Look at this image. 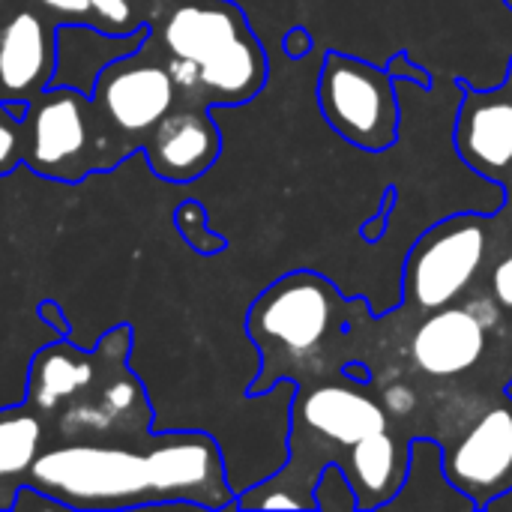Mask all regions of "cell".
<instances>
[{
  "mask_svg": "<svg viewBox=\"0 0 512 512\" xmlns=\"http://www.w3.org/2000/svg\"><path fill=\"white\" fill-rule=\"evenodd\" d=\"M21 105L0 102V177L21 165Z\"/></svg>",
  "mask_w": 512,
  "mask_h": 512,
  "instance_id": "ffe728a7",
  "label": "cell"
},
{
  "mask_svg": "<svg viewBox=\"0 0 512 512\" xmlns=\"http://www.w3.org/2000/svg\"><path fill=\"white\" fill-rule=\"evenodd\" d=\"M468 309L477 315V321H480L483 327H495V324H498V306H495L492 300H474Z\"/></svg>",
  "mask_w": 512,
  "mask_h": 512,
  "instance_id": "d4e9b609",
  "label": "cell"
},
{
  "mask_svg": "<svg viewBox=\"0 0 512 512\" xmlns=\"http://www.w3.org/2000/svg\"><path fill=\"white\" fill-rule=\"evenodd\" d=\"M450 486L486 510L512 489V402L486 411L444 456Z\"/></svg>",
  "mask_w": 512,
  "mask_h": 512,
  "instance_id": "30bf717a",
  "label": "cell"
},
{
  "mask_svg": "<svg viewBox=\"0 0 512 512\" xmlns=\"http://www.w3.org/2000/svg\"><path fill=\"white\" fill-rule=\"evenodd\" d=\"M174 102L177 84L171 69L147 36L138 48L105 63L90 87L96 174H108L141 153Z\"/></svg>",
  "mask_w": 512,
  "mask_h": 512,
  "instance_id": "277c9868",
  "label": "cell"
},
{
  "mask_svg": "<svg viewBox=\"0 0 512 512\" xmlns=\"http://www.w3.org/2000/svg\"><path fill=\"white\" fill-rule=\"evenodd\" d=\"M492 288H495V300L501 306L512 309V246L510 252L498 261L495 273H492Z\"/></svg>",
  "mask_w": 512,
  "mask_h": 512,
  "instance_id": "603a6c76",
  "label": "cell"
},
{
  "mask_svg": "<svg viewBox=\"0 0 512 512\" xmlns=\"http://www.w3.org/2000/svg\"><path fill=\"white\" fill-rule=\"evenodd\" d=\"M141 153L153 177L165 183H195L216 165L222 153V135L213 120V108L177 93L174 108L150 132Z\"/></svg>",
  "mask_w": 512,
  "mask_h": 512,
  "instance_id": "8fae6325",
  "label": "cell"
},
{
  "mask_svg": "<svg viewBox=\"0 0 512 512\" xmlns=\"http://www.w3.org/2000/svg\"><path fill=\"white\" fill-rule=\"evenodd\" d=\"M36 315H39L42 324H48L57 336H72V324L66 321L63 306H60L57 300H42V303L36 306Z\"/></svg>",
  "mask_w": 512,
  "mask_h": 512,
  "instance_id": "cb8c5ba5",
  "label": "cell"
},
{
  "mask_svg": "<svg viewBox=\"0 0 512 512\" xmlns=\"http://www.w3.org/2000/svg\"><path fill=\"white\" fill-rule=\"evenodd\" d=\"M285 51H288L291 57H303V54L309 51V36H306L303 30H291L288 39H285Z\"/></svg>",
  "mask_w": 512,
  "mask_h": 512,
  "instance_id": "484cf974",
  "label": "cell"
},
{
  "mask_svg": "<svg viewBox=\"0 0 512 512\" xmlns=\"http://www.w3.org/2000/svg\"><path fill=\"white\" fill-rule=\"evenodd\" d=\"M318 105L336 135L366 153H384L399 138L393 69L330 51L318 78Z\"/></svg>",
  "mask_w": 512,
  "mask_h": 512,
  "instance_id": "52a82bcc",
  "label": "cell"
},
{
  "mask_svg": "<svg viewBox=\"0 0 512 512\" xmlns=\"http://www.w3.org/2000/svg\"><path fill=\"white\" fill-rule=\"evenodd\" d=\"M57 30L60 24L30 0L0 6V102L24 108L54 84Z\"/></svg>",
  "mask_w": 512,
  "mask_h": 512,
  "instance_id": "9c48e42d",
  "label": "cell"
},
{
  "mask_svg": "<svg viewBox=\"0 0 512 512\" xmlns=\"http://www.w3.org/2000/svg\"><path fill=\"white\" fill-rule=\"evenodd\" d=\"M348 480L357 492L360 510H378L396 501L408 474V456L399 450L396 438L384 429L351 444Z\"/></svg>",
  "mask_w": 512,
  "mask_h": 512,
  "instance_id": "9a60e30c",
  "label": "cell"
},
{
  "mask_svg": "<svg viewBox=\"0 0 512 512\" xmlns=\"http://www.w3.org/2000/svg\"><path fill=\"white\" fill-rule=\"evenodd\" d=\"M6 3H12V0H0V6H6Z\"/></svg>",
  "mask_w": 512,
  "mask_h": 512,
  "instance_id": "4316f807",
  "label": "cell"
},
{
  "mask_svg": "<svg viewBox=\"0 0 512 512\" xmlns=\"http://www.w3.org/2000/svg\"><path fill=\"white\" fill-rule=\"evenodd\" d=\"M294 423L312 429L315 435L351 447L360 438L387 429V411L351 384H324L306 390L294 405Z\"/></svg>",
  "mask_w": 512,
  "mask_h": 512,
  "instance_id": "7c38bea8",
  "label": "cell"
},
{
  "mask_svg": "<svg viewBox=\"0 0 512 512\" xmlns=\"http://www.w3.org/2000/svg\"><path fill=\"white\" fill-rule=\"evenodd\" d=\"M174 228L183 237V243L198 255H219L228 249V240L210 228V219L201 201H183L174 210Z\"/></svg>",
  "mask_w": 512,
  "mask_h": 512,
  "instance_id": "e0dca14e",
  "label": "cell"
},
{
  "mask_svg": "<svg viewBox=\"0 0 512 512\" xmlns=\"http://www.w3.org/2000/svg\"><path fill=\"white\" fill-rule=\"evenodd\" d=\"M486 351V327L471 309H435L414 333L411 354L426 375L450 378L468 372Z\"/></svg>",
  "mask_w": 512,
  "mask_h": 512,
  "instance_id": "4fadbf2b",
  "label": "cell"
},
{
  "mask_svg": "<svg viewBox=\"0 0 512 512\" xmlns=\"http://www.w3.org/2000/svg\"><path fill=\"white\" fill-rule=\"evenodd\" d=\"M21 165L42 180L81 183L96 174L90 93L51 84L21 108Z\"/></svg>",
  "mask_w": 512,
  "mask_h": 512,
  "instance_id": "8992f818",
  "label": "cell"
},
{
  "mask_svg": "<svg viewBox=\"0 0 512 512\" xmlns=\"http://www.w3.org/2000/svg\"><path fill=\"white\" fill-rule=\"evenodd\" d=\"M45 447L48 429L27 402L0 408V510H15L18 492Z\"/></svg>",
  "mask_w": 512,
  "mask_h": 512,
  "instance_id": "2e32d148",
  "label": "cell"
},
{
  "mask_svg": "<svg viewBox=\"0 0 512 512\" xmlns=\"http://www.w3.org/2000/svg\"><path fill=\"white\" fill-rule=\"evenodd\" d=\"M33 6H39L51 21L63 24H84L90 27L93 18V3L90 0H30Z\"/></svg>",
  "mask_w": 512,
  "mask_h": 512,
  "instance_id": "44dd1931",
  "label": "cell"
},
{
  "mask_svg": "<svg viewBox=\"0 0 512 512\" xmlns=\"http://www.w3.org/2000/svg\"><path fill=\"white\" fill-rule=\"evenodd\" d=\"M129 354V324L105 330L90 351L57 336L33 354L24 402L42 417L48 444H123L153 432V405Z\"/></svg>",
  "mask_w": 512,
  "mask_h": 512,
  "instance_id": "7a4b0ae2",
  "label": "cell"
},
{
  "mask_svg": "<svg viewBox=\"0 0 512 512\" xmlns=\"http://www.w3.org/2000/svg\"><path fill=\"white\" fill-rule=\"evenodd\" d=\"M93 3V18L90 27L105 33V36H135L141 33L144 24V3L147 0H90Z\"/></svg>",
  "mask_w": 512,
  "mask_h": 512,
  "instance_id": "ac0fdd59",
  "label": "cell"
},
{
  "mask_svg": "<svg viewBox=\"0 0 512 512\" xmlns=\"http://www.w3.org/2000/svg\"><path fill=\"white\" fill-rule=\"evenodd\" d=\"M486 240L480 216H453L429 228L408 255L405 294L426 312L450 306L480 270Z\"/></svg>",
  "mask_w": 512,
  "mask_h": 512,
  "instance_id": "ba28073f",
  "label": "cell"
},
{
  "mask_svg": "<svg viewBox=\"0 0 512 512\" xmlns=\"http://www.w3.org/2000/svg\"><path fill=\"white\" fill-rule=\"evenodd\" d=\"M384 405L393 417H405L417 408V393L405 384H393L384 390Z\"/></svg>",
  "mask_w": 512,
  "mask_h": 512,
  "instance_id": "7402d4cb",
  "label": "cell"
},
{
  "mask_svg": "<svg viewBox=\"0 0 512 512\" xmlns=\"http://www.w3.org/2000/svg\"><path fill=\"white\" fill-rule=\"evenodd\" d=\"M147 42L165 57L180 96L210 108L255 99L267 54L246 12L231 0H147Z\"/></svg>",
  "mask_w": 512,
  "mask_h": 512,
  "instance_id": "3957f363",
  "label": "cell"
},
{
  "mask_svg": "<svg viewBox=\"0 0 512 512\" xmlns=\"http://www.w3.org/2000/svg\"><path fill=\"white\" fill-rule=\"evenodd\" d=\"M312 507H321V510L330 512L360 510L357 492H354V486H351V480H348V474H345L342 465L333 462V465H327V468L321 471V480H318V486H315V501H312Z\"/></svg>",
  "mask_w": 512,
  "mask_h": 512,
  "instance_id": "d6986e66",
  "label": "cell"
},
{
  "mask_svg": "<svg viewBox=\"0 0 512 512\" xmlns=\"http://www.w3.org/2000/svg\"><path fill=\"white\" fill-rule=\"evenodd\" d=\"M27 489L75 512L237 504L222 450L207 432H150L123 444H48L30 468Z\"/></svg>",
  "mask_w": 512,
  "mask_h": 512,
  "instance_id": "6da1fadb",
  "label": "cell"
},
{
  "mask_svg": "<svg viewBox=\"0 0 512 512\" xmlns=\"http://www.w3.org/2000/svg\"><path fill=\"white\" fill-rule=\"evenodd\" d=\"M456 141L462 159H468L483 174H498L512 165V102L507 99H483L468 93Z\"/></svg>",
  "mask_w": 512,
  "mask_h": 512,
  "instance_id": "5bb4252c",
  "label": "cell"
},
{
  "mask_svg": "<svg viewBox=\"0 0 512 512\" xmlns=\"http://www.w3.org/2000/svg\"><path fill=\"white\" fill-rule=\"evenodd\" d=\"M336 309L339 291L324 276L300 270L276 279L246 315V333L261 354L249 396L267 393L285 369L306 360L330 333Z\"/></svg>",
  "mask_w": 512,
  "mask_h": 512,
  "instance_id": "5b68a950",
  "label": "cell"
}]
</instances>
